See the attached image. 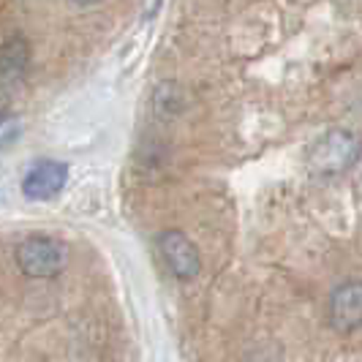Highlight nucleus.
<instances>
[{
    "instance_id": "f257e3e1",
    "label": "nucleus",
    "mask_w": 362,
    "mask_h": 362,
    "mask_svg": "<svg viewBox=\"0 0 362 362\" xmlns=\"http://www.w3.org/2000/svg\"><path fill=\"white\" fill-rule=\"evenodd\" d=\"M362 153L360 139L351 134V131H344V128H335V131H327L322 134L313 145L308 147V169L313 175H322V177H329V175H344L346 169H351Z\"/></svg>"
},
{
    "instance_id": "f03ea898",
    "label": "nucleus",
    "mask_w": 362,
    "mask_h": 362,
    "mask_svg": "<svg viewBox=\"0 0 362 362\" xmlns=\"http://www.w3.org/2000/svg\"><path fill=\"white\" fill-rule=\"evenodd\" d=\"M14 259L28 278H57L66 267V248L52 237H25L14 251Z\"/></svg>"
},
{
    "instance_id": "7ed1b4c3",
    "label": "nucleus",
    "mask_w": 362,
    "mask_h": 362,
    "mask_svg": "<svg viewBox=\"0 0 362 362\" xmlns=\"http://www.w3.org/2000/svg\"><path fill=\"white\" fill-rule=\"evenodd\" d=\"M158 248H161L163 262L169 264V270L175 272V278L191 281V278H197L202 272L199 248L182 235V232H177V229L161 232L158 235Z\"/></svg>"
},
{
    "instance_id": "20e7f679",
    "label": "nucleus",
    "mask_w": 362,
    "mask_h": 362,
    "mask_svg": "<svg viewBox=\"0 0 362 362\" xmlns=\"http://www.w3.org/2000/svg\"><path fill=\"white\" fill-rule=\"evenodd\" d=\"M329 322L338 332L362 327V281H346L329 297Z\"/></svg>"
},
{
    "instance_id": "39448f33",
    "label": "nucleus",
    "mask_w": 362,
    "mask_h": 362,
    "mask_svg": "<svg viewBox=\"0 0 362 362\" xmlns=\"http://www.w3.org/2000/svg\"><path fill=\"white\" fill-rule=\"evenodd\" d=\"M66 180H69V166H66V163L41 161L25 175V180H22V194H25V199L47 202L63 191Z\"/></svg>"
},
{
    "instance_id": "423d86ee",
    "label": "nucleus",
    "mask_w": 362,
    "mask_h": 362,
    "mask_svg": "<svg viewBox=\"0 0 362 362\" xmlns=\"http://www.w3.org/2000/svg\"><path fill=\"white\" fill-rule=\"evenodd\" d=\"M30 60V47L22 36H11L0 47V82H11L25 71Z\"/></svg>"
},
{
    "instance_id": "0eeeda50",
    "label": "nucleus",
    "mask_w": 362,
    "mask_h": 362,
    "mask_svg": "<svg viewBox=\"0 0 362 362\" xmlns=\"http://www.w3.org/2000/svg\"><path fill=\"white\" fill-rule=\"evenodd\" d=\"M74 3H82V6H90V3H98V0H74Z\"/></svg>"
}]
</instances>
